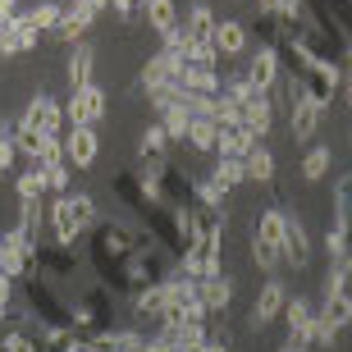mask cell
<instances>
[{
    "mask_svg": "<svg viewBox=\"0 0 352 352\" xmlns=\"http://www.w3.org/2000/svg\"><path fill=\"white\" fill-rule=\"evenodd\" d=\"M105 87H96V82H87V87L78 91H69V101H65V124H91L96 129V119L105 115Z\"/></svg>",
    "mask_w": 352,
    "mask_h": 352,
    "instance_id": "cell-3",
    "label": "cell"
},
{
    "mask_svg": "<svg viewBox=\"0 0 352 352\" xmlns=\"http://www.w3.org/2000/svg\"><path fill=\"white\" fill-rule=\"evenodd\" d=\"M243 165H248V179H256V183H270L274 179V151L265 142L252 146L248 156H243Z\"/></svg>",
    "mask_w": 352,
    "mask_h": 352,
    "instance_id": "cell-25",
    "label": "cell"
},
{
    "mask_svg": "<svg viewBox=\"0 0 352 352\" xmlns=\"http://www.w3.org/2000/svg\"><path fill=\"white\" fill-rule=\"evenodd\" d=\"M320 119H325V105H316L307 91H302L298 101L288 105V138L293 142H311L316 133H320Z\"/></svg>",
    "mask_w": 352,
    "mask_h": 352,
    "instance_id": "cell-5",
    "label": "cell"
},
{
    "mask_svg": "<svg viewBox=\"0 0 352 352\" xmlns=\"http://www.w3.org/2000/svg\"><path fill=\"white\" fill-rule=\"evenodd\" d=\"M316 316H320L329 329H343L352 320V298H348V293H334V298H325V307H320Z\"/></svg>",
    "mask_w": 352,
    "mask_h": 352,
    "instance_id": "cell-26",
    "label": "cell"
},
{
    "mask_svg": "<svg viewBox=\"0 0 352 352\" xmlns=\"http://www.w3.org/2000/svg\"><path fill=\"white\" fill-rule=\"evenodd\" d=\"M284 224H288V215L279 206H270V210H261V220H256L252 238H261V243H270V248L284 252Z\"/></svg>",
    "mask_w": 352,
    "mask_h": 352,
    "instance_id": "cell-22",
    "label": "cell"
},
{
    "mask_svg": "<svg viewBox=\"0 0 352 352\" xmlns=\"http://www.w3.org/2000/svg\"><path fill=\"white\" fill-rule=\"evenodd\" d=\"M19 129H32V133H46V138H60V129H65V105L55 101V96H46V91H37V96L28 101L23 119H19Z\"/></svg>",
    "mask_w": 352,
    "mask_h": 352,
    "instance_id": "cell-2",
    "label": "cell"
},
{
    "mask_svg": "<svg viewBox=\"0 0 352 352\" xmlns=\"http://www.w3.org/2000/svg\"><path fill=\"white\" fill-rule=\"evenodd\" d=\"M343 60H348V65H352V37L343 41Z\"/></svg>",
    "mask_w": 352,
    "mask_h": 352,
    "instance_id": "cell-44",
    "label": "cell"
},
{
    "mask_svg": "<svg viewBox=\"0 0 352 352\" xmlns=\"http://www.w3.org/2000/svg\"><path fill=\"white\" fill-rule=\"evenodd\" d=\"M138 5H142V10H146V0H138Z\"/></svg>",
    "mask_w": 352,
    "mask_h": 352,
    "instance_id": "cell-49",
    "label": "cell"
},
{
    "mask_svg": "<svg viewBox=\"0 0 352 352\" xmlns=\"http://www.w3.org/2000/svg\"><path fill=\"white\" fill-rule=\"evenodd\" d=\"M298 78H302V87H307V96H311L316 105H329V96L343 87V69L325 55V60H311V65L302 69Z\"/></svg>",
    "mask_w": 352,
    "mask_h": 352,
    "instance_id": "cell-1",
    "label": "cell"
},
{
    "mask_svg": "<svg viewBox=\"0 0 352 352\" xmlns=\"http://www.w3.org/2000/svg\"><path fill=\"white\" fill-rule=\"evenodd\" d=\"M0 14H5V19H14V14H19V0H0Z\"/></svg>",
    "mask_w": 352,
    "mask_h": 352,
    "instance_id": "cell-43",
    "label": "cell"
},
{
    "mask_svg": "<svg viewBox=\"0 0 352 352\" xmlns=\"http://www.w3.org/2000/svg\"><path fill=\"white\" fill-rule=\"evenodd\" d=\"M28 19H32V28H60V19H65V5H55V0H37L32 10H28Z\"/></svg>",
    "mask_w": 352,
    "mask_h": 352,
    "instance_id": "cell-31",
    "label": "cell"
},
{
    "mask_svg": "<svg viewBox=\"0 0 352 352\" xmlns=\"http://www.w3.org/2000/svg\"><path fill=\"white\" fill-rule=\"evenodd\" d=\"M339 339V329H329L320 316H316V325H311V334H307V348H329V343Z\"/></svg>",
    "mask_w": 352,
    "mask_h": 352,
    "instance_id": "cell-36",
    "label": "cell"
},
{
    "mask_svg": "<svg viewBox=\"0 0 352 352\" xmlns=\"http://www.w3.org/2000/svg\"><path fill=\"white\" fill-rule=\"evenodd\" d=\"M0 179H5V170H0Z\"/></svg>",
    "mask_w": 352,
    "mask_h": 352,
    "instance_id": "cell-50",
    "label": "cell"
},
{
    "mask_svg": "<svg viewBox=\"0 0 352 352\" xmlns=\"http://www.w3.org/2000/svg\"><path fill=\"white\" fill-rule=\"evenodd\" d=\"M0 270H5V234H0Z\"/></svg>",
    "mask_w": 352,
    "mask_h": 352,
    "instance_id": "cell-45",
    "label": "cell"
},
{
    "mask_svg": "<svg viewBox=\"0 0 352 352\" xmlns=\"http://www.w3.org/2000/svg\"><path fill=\"white\" fill-rule=\"evenodd\" d=\"M51 224H55V243H60V248H74V243H78V234L87 224H82V215H78L74 192H60L51 201Z\"/></svg>",
    "mask_w": 352,
    "mask_h": 352,
    "instance_id": "cell-4",
    "label": "cell"
},
{
    "mask_svg": "<svg viewBox=\"0 0 352 352\" xmlns=\"http://www.w3.org/2000/svg\"><path fill=\"white\" fill-rule=\"evenodd\" d=\"M5 28H10V19H5V14H0V37H5Z\"/></svg>",
    "mask_w": 352,
    "mask_h": 352,
    "instance_id": "cell-46",
    "label": "cell"
},
{
    "mask_svg": "<svg viewBox=\"0 0 352 352\" xmlns=\"http://www.w3.org/2000/svg\"><path fill=\"white\" fill-rule=\"evenodd\" d=\"M91 69H96V51H91V46H74V51H69V87L74 91L87 87Z\"/></svg>",
    "mask_w": 352,
    "mask_h": 352,
    "instance_id": "cell-24",
    "label": "cell"
},
{
    "mask_svg": "<svg viewBox=\"0 0 352 352\" xmlns=\"http://www.w3.org/2000/svg\"><path fill=\"white\" fill-rule=\"evenodd\" d=\"M179 32L188 37V46H210L215 41V14L206 5H192L188 19H179Z\"/></svg>",
    "mask_w": 352,
    "mask_h": 352,
    "instance_id": "cell-15",
    "label": "cell"
},
{
    "mask_svg": "<svg viewBox=\"0 0 352 352\" xmlns=\"http://www.w3.org/2000/svg\"><path fill=\"white\" fill-rule=\"evenodd\" d=\"M142 352H179V348H174V343H165V339H146Z\"/></svg>",
    "mask_w": 352,
    "mask_h": 352,
    "instance_id": "cell-41",
    "label": "cell"
},
{
    "mask_svg": "<svg viewBox=\"0 0 352 352\" xmlns=\"http://www.w3.org/2000/svg\"><path fill=\"white\" fill-rule=\"evenodd\" d=\"M32 261H37V243H28L19 229H10V234H5V270H0V274L23 279V274L32 270Z\"/></svg>",
    "mask_w": 352,
    "mask_h": 352,
    "instance_id": "cell-8",
    "label": "cell"
},
{
    "mask_svg": "<svg viewBox=\"0 0 352 352\" xmlns=\"http://www.w3.org/2000/svg\"><path fill=\"white\" fill-rule=\"evenodd\" d=\"M192 197H197V210H224L220 206V201H224V192H220V188H215V183H197V188H192Z\"/></svg>",
    "mask_w": 352,
    "mask_h": 352,
    "instance_id": "cell-34",
    "label": "cell"
},
{
    "mask_svg": "<svg viewBox=\"0 0 352 352\" xmlns=\"http://www.w3.org/2000/svg\"><path fill=\"white\" fill-rule=\"evenodd\" d=\"M10 298H14V279H10V274H0V311L10 307Z\"/></svg>",
    "mask_w": 352,
    "mask_h": 352,
    "instance_id": "cell-40",
    "label": "cell"
},
{
    "mask_svg": "<svg viewBox=\"0 0 352 352\" xmlns=\"http://www.w3.org/2000/svg\"><path fill=\"white\" fill-rule=\"evenodd\" d=\"M210 183H215L220 192H234L238 183H248V165L234 160V156H220V160H215V170H210Z\"/></svg>",
    "mask_w": 352,
    "mask_h": 352,
    "instance_id": "cell-23",
    "label": "cell"
},
{
    "mask_svg": "<svg viewBox=\"0 0 352 352\" xmlns=\"http://www.w3.org/2000/svg\"><path fill=\"white\" fill-rule=\"evenodd\" d=\"M179 69H183V60H174L170 51H156V55H146V65H142V91L174 87V82H179Z\"/></svg>",
    "mask_w": 352,
    "mask_h": 352,
    "instance_id": "cell-9",
    "label": "cell"
},
{
    "mask_svg": "<svg viewBox=\"0 0 352 352\" xmlns=\"http://www.w3.org/2000/svg\"><path fill=\"white\" fill-rule=\"evenodd\" d=\"M74 201H78V215H82V224H91V220H96V201H91L87 192H74Z\"/></svg>",
    "mask_w": 352,
    "mask_h": 352,
    "instance_id": "cell-39",
    "label": "cell"
},
{
    "mask_svg": "<svg viewBox=\"0 0 352 352\" xmlns=\"http://www.w3.org/2000/svg\"><path fill=\"white\" fill-rule=\"evenodd\" d=\"M46 188H55V192H65L69 188V160H60V165H46Z\"/></svg>",
    "mask_w": 352,
    "mask_h": 352,
    "instance_id": "cell-37",
    "label": "cell"
},
{
    "mask_svg": "<svg viewBox=\"0 0 352 352\" xmlns=\"http://www.w3.org/2000/svg\"><path fill=\"white\" fill-rule=\"evenodd\" d=\"M65 352H74V348H65Z\"/></svg>",
    "mask_w": 352,
    "mask_h": 352,
    "instance_id": "cell-51",
    "label": "cell"
},
{
    "mask_svg": "<svg viewBox=\"0 0 352 352\" xmlns=\"http://www.w3.org/2000/svg\"><path fill=\"white\" fill-rule=\"evenodd\" d=\"M256 146V138H252L243 124H220V133H215V151L220 156H234V160H243Z\"/></svg>",
    "mask_w": 352,
    "mask_h": 352,
    "instance_id": "cell-18",
    "label": "cell"
},
{
    "mask_svg": "<svg viewBox=\"0 0 352 352\" xmlns=\"http://www.w3.org/2000/svg\"><path fill=\"white\" fill-rule=\"evenodd\" d=\"M284 302H288L284 284H279V279H265V288L256 293V302H252V329L261 334L270 320H279V316H284Z\"/></svg>",
    "mask_w": 352,
    "mask_h": 352,
    "instance_id": "cell-7",
    "label": "cell"
},
{
    "mask_svg": "<svg viewBox=\"0 0 352 352\" xmlns=\"http://www.w3.org/2000/svg\"><path fill=\"white\" fill-rule=\"evenodd\" d=\"M37 46V28H32V19L28 14H14L10 28H5V37H0V55L5 60H14V55H23Z\"/></svg>",
    "mask_w": 352,
    "mask_h": 352,
    "instance_id": "cell-11",
    "label": "cell"
},
{
    "mask_svg": "<svg viewBox=\"0 0 352 352\" xmlns=\"http://www.w3.org/2000/svg\"><path fill=\"white\" fill-rule=\"evenodd\" d=\"M238 124H243V129H248L252 138L261 142L265 133H270V124H274V101L265 96V91H256V96H252V101L238 110Z\"/></svg>",
    "mask_w": 352,
    "mask_h": 352,
    "instance_id": "cell-10",
    "label": "cell"
},
{
    "mask_svg": "<svg viewBox=\"0 0 352 352\" xmlns=\"http://www.w3.org/2000/svg\"><path fill=\"white\" fill-rule=\"evenodd\" d=\"M14 188H19V201H41V192H46V174L32 165V170L19 174V183H14Z\"/></svg>",
    "mask_w": 352,
    "mask_h": 352,
    "instance_id": "cell-32",
    "label": "cell"
},
{
    "mask_svg": "<svg viewBox=\"0 0 352 352\" xmlns=\"http://www.w3.org/2000/svg\"><path fill=\"white\" fill-rule=\"evenodd\" d=\"M165 142H170L165 129H160V124H146L142 138H138V151H142V160H160L165 156Z\"/></svg>",
    "mask_w": 352,
    "mask_h": 352,
    "instance_id": "cell-29",
    "label": "cell"
},
{
    "mask_svg": "<svg viewBox=\"0 0 352 352\" xmlns=\"http://www.w3.org/2000/svg\"><path fill=\"white\" fill-rule=\"evenodd\" d=\"M343 87H348V105H352V74H348V82H343Z\"/></svg>",
    "mask_w": 352,
    "mask_h": 352,
    "instance_id": "cell-47",
    "label": "cell"
},
{
    "mask_svg": "<svg viewBox=\"0 0 352 352\" xmlns=\"http://www.w3.org/2000/svg\"><path fill=\"white\" fill-rule=\"evenodd\" d=\"M142 19L151 23V32H174L179 28V0H146V10H142Z\"/></svg>",
    "mask_w": 352,
    "mask_h": 352,
    "instance_id": "cell-21",
    "label": "cell"
},
{
    "mask_svg": "<svg viewBox=\"0 0 352 352\" xmlns=\"http://www.w3.org/2000/svg\"><path fill=\"white\" fill-rule=\"evenodd\" d=\"M284 261L293 270H302V265L311 261V238H307V224L298 215H288V224H284Z\"/></svg>",
    "mask_w": 352,
    "mask_h": 352,
    "instance_id": "cell-14",
    "label": "cell"
},
{
    "mask_svg": "<svg viewBox=\"0 0 352 352\" xmlns=\"http://www.w3.org/2000/svg\"><path fill=\"white\" fill-rule=\"evenodd\" d=\"M256 10H261L265 19H279V0H256Z\"/></svg>",
    "mask_w": 352,
    "mask_h": 352,
    "instance_id": "cell-42",
    "label": "cell"
},
{
    "mask_svg": "<svg viewBox=\"0 0 352 352\" xmlns=\"http://www.w3.org/2000/svg\"><path fill=\"white\" fill-rule=\"evenodd\" d=\"M197 298H201V307H206L210 316L224 311V307L234 302V279H229V274H206V279H197Z\"/></svg>",
    "mask_w": 352,
    "mask_h": 352,
    "instance_id": "cell-16",
    "label": "cell"
},
{
    "mask_svg": "<svg viewBox=\"0 0 352 352\" xmlns=\"http://www.w3.org/2000/svg\"><path fill=\"white\" fill-rule=\"evenodd\" d=\"M243 78H248L256 91H265V96H270V87L279 82V46H261V51H256V60L248 65V74H243Z\"/></svg>",
    "mask_w": 352,
    "mask_h": 352,
    "instance_id": "cell-12",
    "label": "cell"
},
{
    "mask_svg": "<svg viewBox=\"0 0 352 352\" xmlns=\"http://www.w3.org/2000/svg\"><path fill=\"white\" fill-rule=\"evenodd\" d=\"M188 124H192V119H188V110H183V105H170V110H160V129H165V138H188Z\"/></svg>",
    "mask_w": 352,
    "mask_h": 352,
    "instance_id": "cell-33",
    "label": "cell"
},
{
    "mask_svg": "<svg viewBox=\"0 0 352 352\" xmlns=\"http://www.w3.org/2000/svg\"><path fill=\"white\" fill-rule=\"evenodd\" d=\"M91 19H96V14H91L87 5H65V19H60V28H55V37L65 41V46H69V41H78L82 32L91 28Z\"/></svg>",
    "mask_w": 352,
    "mask_h": 352,
    "instance_id": "cell-20",
    "label": "cell"
},
{
    "mask_svg": "<svg viewBox=\"0 0 352 352\" xmlns=\"http://www.w3.org/2000/svg\"><path fill=\"white\" fill-rule=\"evenodd\" d=\"M165 307H170V293H165V279H156V284H142L138 288V298H133V311L138 316H165Z\"/></svg>",
    "mask_w": 352,
    "mask_h": 352,
    "instance_id": "cell-19",
    "label": "cell"
},
{
    "mask_svg": "<svg viewBox=\"0 0 352 352\" xmlns=\"http://www.w3.org/2000/svg\"><path fill=\"white\" fill-rule=\"evenodd\" d=\"M96 156H101L96 129H91V124H74V129L65 133V160L74 170H87V165H96Z\"/></svg>",
    "mask_w": 352,
    "mask_h": 352,
    "instance_id": "cell-6",
    "label": "cell"
},
{
    "mask_svg": "<svg viewBox=\"0 0 352 352\" xmlns=\"http://www.w3.org/2000/svg\"><path fill=\"white\" fill-rule=\"evenodd\" d=\"M69 5H87V0H69Z\"/></svg>",
    "mask_w": 352,
    "mask_h": 352,
    "instance_id": "cell-48",
    "label": "cell"
},
{
    "mask_svg": "<svg viewBox=\"0 0 352 352\" xmlns=\"http://www.w3.org/2000/svg\"><path fill=\"white\" fill-rule=\"evenodd\" d=\"M284 320H288V343L307 348V334H311V325H316V307L307 298H288L284 302Z\"/></svg>",
    "mask_w": 352,
    "mask_h": 352,
    "instance_id": "cell-13",
    "label": "cell"
},
{
    "mask_svg": "<svg viewBox=\"0 0 352 352\" xmlns=\"http://www.w3.org/2000/svg\"><path fill=\"white\" fill-rule=\"evenodd\" d=\"M329 165H334V151H329V146H311V151H307V160H302V179H307V183H320L329 174Z\"/></svg>",
    "mask_w": 352,
    "mask_h": 352,
    "instance_id": "cell-27",
    "label": "cell"
},
{
    "mask_svg": "<svg viewBox=\"0 0 352 352\" xmlns=\"http://www.w3.org/2000/svg\"><path fill=\"white\" fill-rule=\"evenodd\" d=\"M0 352H41V343L28 339L23 329H10V334H0Z\"/></svg>",
    "mask_w": 352,
    "mask_h": 352,
    "instance_id": "cell-35",
    "label": "cell"
},
{
    "mask_svg": "<svg viewBox=\"0 0 352 352\" xmlns=\"http://www.w3.org/2000/svg\"><path fill=\"white\" fill-rule=\"evenodd\" d=\"M215 133H220V124L192 119V124H188V146H192V151H215Z\"/></svg>",
    "mask_w": 352,
    "mask_h": 352,
    "instance_id": "cell-28",
    "label": "cell"
},
{
    "mask_svg": "<svg viewBox=\"0 0 352 352\" xmlns=\"http://www.w3.org/2000/svg\"><path fill=\"white\" fill-rule=\"evenodd\" d=\"M110 10H115L124 23H138V19H142V5H138V0H110Z\"/></svg>",
    "mask_w": 352,
    "mask_h": 352,
    "instance_id": "cell-38",
    "label": "cell"
},
{
    "mask_svg": "<svg viewBox=\"0 0 352 352\" xmlns=\"http://www.w3.org/2000/svg\"><path fill=\"white\" fill-rule=\"evenodd\" d=\"M252 37L238 19H215V51L220 55H248Z\"/></svg>",
    "mask_w": 352,
    "mask_h": 352,
    "instance_id": "cell-17",
    "label": "cell"
},
{
    "mask_svg": "<svg viewBox=\"0 0 352 352\" xmlns=\"http://www.w3.org/2000/svg\"><path fill=\"white\" fill-rule=\"evenodd\" d=\"M14 229H19L28 243H37V234H41V206L37 201H19V224H14Z\"/></svg>",
    "mask_w": 352,
    "mask_h": 352,
    "instance_id": "cell-30",
    "label": "cell"
}]
</instances>
